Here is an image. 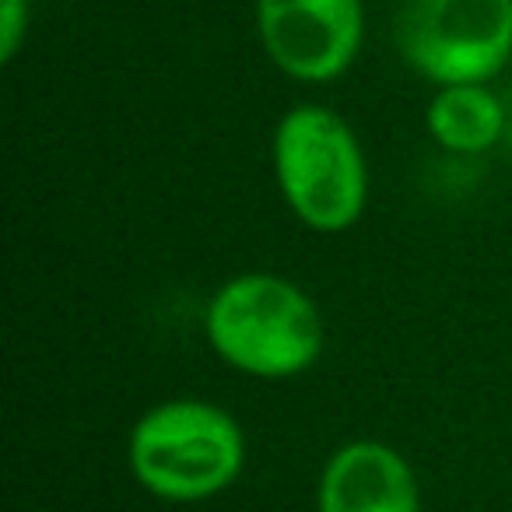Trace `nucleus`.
<instances>
[{"mask_svg":"<svg viewBox=\"0 0 512 512\" xmlns=\"http://www.w3.org/2000/svg\"><path fill=\"white\" fill-rule=\"evenodd\" d=\"M29 8L25 0H0V60L11 64L29 36Z\"/></svg>","mask_w":512,"mask_h":512,"instance_id":"6e6552de","label":"nucleus"},{"mask_svg":"<svg viewBox=\"0 0 512 512\" xmlns=\"http://www.w3.org/2000/svg\"><path fill=\"white\" fill-rule=\"evenodd\" d=\"M25 4H36V0H25Z\"/></svg>","mask_w":512,"mask_h":512,"instance_id":"1a4fd4ad","label":"nucleus"},{"mask_svg":"<svg viewBox=\"0 0 512 512\" xmlns=\"http://www.w3.org/2000/svg\"><path fill=\"white\" fill-rule=\"evenodd\" d=\"M242 463L246 435L211 400H162L127 435L130 477L162 502H207L232 488Z\"/></svg>","mask_w":512,"mask_h":512,"instance_id":"f03ea898","label":"nucleus"},{"mask_svg":"<svg viewBox=\"0 0 512 512\" xmlns=\"http://www.w3.org/2000/svg\"><path fill=\"white\" fill-rule=\"evenodd\" d=\"M274 179L306 228L348 232L369 204V165L355 130L327 106H295L281 116L271 144Z\"/></svg>","mask_w":512,"mask_h":512,"instance_id":"7ed1b4c3","label":"nucleus"},{"mask_svg":"<svg viewBox=\"0 0 512 512\" xmlns=\"http://www.w3.org/2000/svg\"><path fill=\"white\" fill-rule=\"evenodd\" d=\"M428 134L453 155H481L505 130V109L488 85H442L428 102Z\"/></svg>","mask_w":512,"mask_h":512,"instance_id":"0eeeda50","label":"nucleus"},{"mask_svg":"<svg viewBox=\"0 0 512 512\" xmlns=\"http://www.w3.org/2000/svg\"><path fill=\"white\" fill-rule=\"evenodd\" d=\"M204 337L242 376L295 379L323 355V316L306 288L281 274H235L207 302Z\"/></svg>","mask_w":512,"mask_h":512,"instance_id":"f257e3e1","label":"nucleus"},{"mask_svg":"<svg viewBox=\"0 0 512 512\" xmlns=\"http://www.w3.org/2000/svg\"><path fill=\"white\" fill-rule=\"evenodd\" d=\"M320 512H421L414 467L379 439H355L334 449L316 488Z\"/></svg>","mask_w":512,"mask_h":512,"instance_id":"423d86ee","label":"nucleus"},{"mask_svg":"<svg viewBox=\"0 0 512 512\" xmlns=\"http://www.w3.org/2000/svg\"><path fill=\"white\" fill-rule=\"evenodd\" d=\"M397 50L432 85H484L512 57V0H407Z\"/></svg>","mask_w":512,"mask_h":512,"instance_id":"20e7f679","label":"nucleus"},{"mask_svg":"<svg viewBox=\"0 0 512 512\" xmlns=\"http://www.w3.org/2000/svg\"><path fill=\"white\" fill-rule=\"evenodd\" d=\"M256 29L271 64L306 85L334 81L362 50V0H256Z\"/></svg>","mask_w":512,"mask_h":512,"instance_id":"39448f33","label":"nucleus"}]
</instances>
